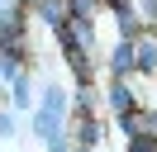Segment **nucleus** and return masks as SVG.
Instances as JSON below:
<instances>
[{
	"instance_id": "20e7f679",
	"label": "nucleus",
	"mask_w": 157,
	"mask_h": 152,
	"mask_svg": "<svg viewBox=\"0 0 157 152\" xmlns=\"http://www.w3.org/2000/svg\"><path fill=\"white\" fill-rule=\"evenodd\" d=\"M71 10H76V14H90V10H95V0H71Z\"/></svg>"
},
{
	"instance_id": "39448f33",
	"label": "nucleus",
	"mask_w": 157,
	"mask_h": 152,
	"mask_svg": "<svg viewBox=\"0 0 157 152\" xmlns=\"http://www.w3.org/2000/svg\"><path fill=\"white\" fill-rule=\"evenodd\" d=\"M128 152H157V147H152V142H147V138H138V142H133V147H128Z\"/></svg>"
},
{
	"instance_id": "f257e3e1",
	"label": "nucleus",
	"mask_w": 157,
	"mask_h": 152,
	"mask_svg": "<svg viewBox=\"0 0 157 152\" xmlns=\"http://www.w3.org/2000/svg\"><path fill=\"white\" fill-rule=\"evenodd\" d=\"M38 10H43V19H52V24H57V19H62V0H43Z\"/></svg>"
},
{
	"instance_id": "7ed1b4c3",
	"label": "nucleus",
	"mask_w": 157,
	"mask_h": 152,
	"mask_svg": "<svg viewBox=\"0 0 157 152\" xmlns=\"http://www.w3.org/2000/svg\"><path fill=\"white\" fill-rule=\"evenodd\" d=\"M109 100H114V109H128V90H124V86H114V95H109Z\"/></svg>"
},
{
	"instance_id": "f03ea898",
	"label": "nucleus",
	"mask_w": 157,
	"mask_h": 152,
	"mask_svg": "<svg viewBox=\"0 0 157 152\" xmlns=\"http://www.w3.org/2000/svg\"><path fill=\"white\" fill-rule=\"evenodd\" d=\"M138 62L152 66V62H157V48H152V43H143V48H138Z\"/></svg>"
}]
</instances>
